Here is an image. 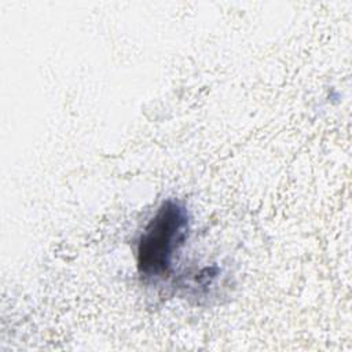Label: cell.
Masks as SVG:
<instances>
[{
  "label": "cell",
  "mask_w": 352,
  "mask_h": 352,
  "mask_svg": "<svg viewBox=\"0 0 352 352\" xmlns=\"http://www.w3.org/2000/svg\"><path fill=\"white\" fill-rule=\"evenodd\" d=\"M188 231L190 216L186 206L175 199L164 201L138 239L136 268L143 280L158 282L170 276Z\"/></svg>",
  "instance_id": "6da1fadb"
}]
</instances>
